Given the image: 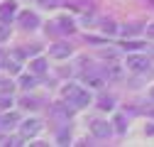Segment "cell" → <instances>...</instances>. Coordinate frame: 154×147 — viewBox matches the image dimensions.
<instances>
[]
</instances>
